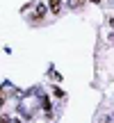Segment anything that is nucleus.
Instances as JSON below:
<instances>
[{"label": "nucleus", "mask_w": 114, "mask_h": 123, "mask_svg": "<svg viewBox=\"0 0 114 123\" xmlns=\"http://www.w3.org/2000/svg\"><path fill=\"white\" fill-rule=\"evenodd\" d=\"M84 5V0H73V7H82Z\"/></svg>", "instance_id": "obj_3"}, {"label": "nucleus", "mask_w": 114, "mask_h": 123, "mask_svg": "<svg viewBox=\"0 0 114 123\" xmlns=\"http://www.w3.org/2000/svg\"><path fill=\"white\" fill-rule=\"evenodd\" d=\"M44 14H46V7H44V5H37V9H34V16H32V21H41V18H44Z\"/></svg>", "instance_id": "obj_2"}, {"label": "nucleus", "mask_w": 114, "mask_h": 123, "mask_svg": "<svg viewBox=\"0 0 114 123\" xmlns=\"http://www.w3.org/2000/svg\"><path fill=\"white\" fill-rule=\"evenodd\" d=\"M48 9L53 14H59L62 12V0H48Z\"/></svg>", "instance_id": "obj_1"}, {"label": "nucleus", "mask_w": 114, "mask_h": 123, "mask_svg": "<svg viewBox=\"0 0 114 123\" xmlns=\"http://www.w3.org/2000/svg\"><path fill=\"white\" fill-rule=\"evenodd\" d=\"M91 2H94V5H101V2H103V0H91Z\"/></svg>", "instance_id": "obj_4"}]
</instances>
